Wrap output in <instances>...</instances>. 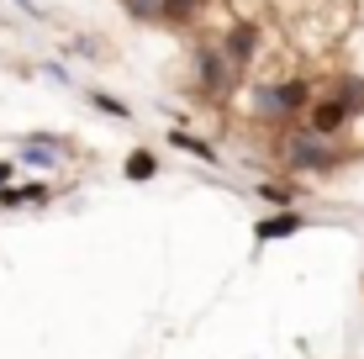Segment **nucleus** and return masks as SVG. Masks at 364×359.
Here are the masks:
<instances>
[{"label":"nucleus","instance_id":"13","mask_svg":"<svg viewBox=\"0 0 364 359\" xmlns=\"http://www.w3.org/2000/svg\"><path fill=\"white\" fill-rule=\"evenodd\" d=\"M64 53L69 58H90V64H106V48H100V37H90V32H74L64 43Z\"/></svg>","mask_w":364,"mask_h":359},{"label":"nucleus","instance_id":"15","mask_svg":"<svg viewBox=\"0 0 364 359\" xmlns=\"http://www.w3.org/2000/svg\"><path fill=\"white\" fill-rule=\"evenodd\" d=\"M43 74H48L53 85H64V90H74V80H69V69H64V64H43Z\"/></svg>","mask_w":364,"mask_h":359},{"label":"nucleus","instance_id":"10","mask_svg":"<svg viewBox=\"0 0 364 359\" xmlns=\"http://www.w3.org/2000/svg\"><path fill=\"white\" fill-rule=\"evenodd\" d=\"M164 138H169V148H180V154L200 159V164H222V159H217V148H211V138H196V132H185V127H169Z\"/></svg>","mask_w":364,"mask_h":359},{"label":"nucleus","instance_id":"9","mask_svg":"<svg viewBox=\"0 0 364 359\" xmlns=\"http://www.w3.org/2000/svg\"><path fill=\"white\" fill-rule=\"evenodd\" d=\"M122 175H127L132 185H148V180H159V175H164V164H159V154H154V148H132V154L122 159Z\"/></svg>","mask_w":364,"mask_h":359},{"label":"nucleus","instance_id":"16","mask_svg":"<svg viewBox=\"0 0 364 359\" xmlns=\"http://www.w3.org/2000/svg\"><path fill=\"white\" fill-rule=\"evenodd\" d=\"M16 175H21L16 159H0V191H6V185H16Z\"/></svg>","mask_w":364,"mask_h":359},{"label":"nucleus","instance_id":"18","mask_svg":"<svg viewBox=\"0 0 364 359\" xmlns=\"http://www.w3.org/2000/svg\"><path fill=\"white\" fill-rule=\"evenodd\" d=\"M343 6H354V0H343Z\"/></svg>","mask_w":364,"mask_h":359},{"label":"nucleus","instance_id":"1","mask_svg":"<svg viewBox=\"0 0 364 359\" xmlns=\"http://www.w3.org/2000/svg\"><path fill=\"white\" fill-rule=\"evenodd\" d=\"M269 138H274V159H280L285 175H338V169L354 159L343 138H317V132H306L301 122L269 132Z\"/></svg>","mask_w":364,"mask_h":359},{"label":"nucleus","instance_id":"8","mask_svg":"<svg viewBox=\"0 0 364 359\" xmlns=\"http://www.w3.org/2000/svg\"><path fill=\"white\" fill-rule=\"evenodd\" d=\"M53 201V185L32 180V185H6L0 191V212H21V206H48Z\"/></svg>","mask_w":364,"mask_h":359},{"label":"nucleus","instance_id":"2","mask_svg":"<svg viewBox=\"0 0 364 359\" xmlns=\"http://www.w3.org/2000/svg\"><path fill=\"white\" fill-rule=\"evenodd\" d=\"M211 43L222 48V58L232 64L237 80H254L259 64H264V53H269V32H264L259 16H232L228 27H222V37H211Z\"/></svg>","mask_w":364,"mask_h":359},{"label":"nucleus","instance_id":"7","mask_svg":"<svg viewBox=\"0 0 364 359\" xmlns=\"http://www.w3.org/2000/svg\"><path fill=\"white\" fill-rule=\"evenodd\" d=\"M301 227H306V217H301L296 206H291V212H269V217H259V222H254V243H259V249H264V243L296 238Z\"/></svg>","mask_w":364,"mask_h":359},{"label":"nucleus","instance_id":"17","mask_svg":"<svg viewBox=\"0 0 364 359\" xmlns=\"http://www.w3.org/2000/svg\"><path fill=\"white\" fill-rule=\"evenodd\" d=\"M11 6H16V11H21V16H32V21H48V11H43V6H37V0H11Z\"/></svg>","mask_w":364,"mask_h":359},{"label":"nucleus","instance_id":"14","mask_svg":"<svg viewBox=\"0 0 364 359\" xmlns=\"http://www.w3.org/2000/svg\"><path fill=\"white\" fill-rule=\"evenodd\" d=\"M122 11H127L132 21H154L159 27V0H122Z\"/></svg>","mask_w":364,"mask_h":359},{"label":"nucleus","instance_id":"12","mask_svg":"<svg viewBox=\"0 0 364 359\" xmlns=\"http://www.w3.org/2000/svg\"><path fill=\"white\" fill-rule=\"evenodd\" d=\"M254 191L264 195L274 212H291V206H301V185H291V180H259Z\"/></svg>","mask_w":364,"mask_h":359},{"label":"nucleus","instance_id":"3","mask_svg":"<svg viewBox=\"0 0 364 359\" xmlns=\"http://www.w3.org/2000/svg\"><path fill=\"white\" fill-rule=\"evenodd\" d=\"M191 74H196V85H191L196 101H232L237 85H243V80L232 74V64L222 58L217 43H196V48H191Z\"/></svg>","mask_w":364,"mask_h":359},{"label":"nucleus","instance_id":"4","mask_svg":"<svg viewBox=\"0 0 364 359\" xmlns=\"http://www.w3.org/2000/svg\"><path fill=\"white\" fill-rule=\"evenodd\" d=\"M354 117H359V111L348 106V101H338L333 90H322V85H317L311 106L301 111V127H306V132H317V138H343V132H348V122H354Z\"/></svg>","mask_w":364,"mask_h":359},{"label":"nucleus","instance_id":"6","mask_svg":"<svg viewBox=\"0 0 364 359\" xmlns=\"http://www.w3.org/2000/svg\"><path fill=\"white\" fill-rule=\"evenodd\" d=\"M206 6H211V0H159V27H169V32H191V27H200Z\"/></svg>","mask_w":364,"mask_h":359},{"label":"nucleus","instance_id":"5","mask_svg":"<svg viewBox=\"0 0 364 359\" xmlns=\"http://www.w3.org/2000/svg\"><path fill=\"white\" fill-rule=\"evenodd\" d=\"M64 159H74V143L64 138V132H27V138L16 143V164L43 169V175H53Z\"/></svg>","mask_w":364,"mask_h":359},{"label":"nucleus","instance_id":"11","mask_svg":"<svg viewBox=\"0 0 364 359\" xmlns=\"http://www.w3.org/2000/svg\"><path fill=\"white\" fill-rule=\"evenodd\" d=\"M85 95V106L100 111V117H111V122H132V106L122 101V95H111V90H100V85H90V90H80Z\"/></svg>","mask_w":364,"mask_h":359}]
</instances>
